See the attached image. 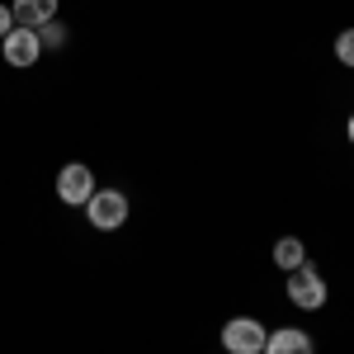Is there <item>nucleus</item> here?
I'll return each instance as SVG.
<instances>
[{
	"instance_id": "nucleus-1",
	"label": "nucleus",
	"mask_w": 354,
	"mask_h": 354,
	"mask_svg": "<svg viewBox=\"0 0 354 354\" xmlns=\"http://www.w3.org/2000/svg\"><path fill=\"white\" fill-rule=\"evenodd\" d=\"M85 218H90V227H100V232H118L128 222V194L123 189H95L90 203H85Z\"/></svg>"
},
{
	"instance_id": "nucleus-2",
	"label": "nucleus",
	"mask_w": 354,
	"mask_h": 354,
	"mask_svg": "<svg viewBox=\"0 0 354 354\" xmlns=\"http://www.w3.org/2000/svg\"><path fill=\"white\" fill-rule=\"evenodd\" d=\"M288 302L302 307V312H317V307H326V279L322 270L307 260L302 270H288Z\"/></svg>"
},
{
	"instance_id": "nucleus-3",
	"label": "nucleus",
	"mask_w": 354,
	"mask_h": 354,
	"mask_svg": "<svg viewBox=\"0 0 354 354\" xmlns=\"http://www.w3.org/2000/svg\"><path fill=\"white\" fill-rule=\"evenodd\" d=\"M265 335L270 330L260 326L255 317H232L222 326V350L227 354H265Z\"/></svg>"
},
{
	"instance_id": "nucleus-4",
	"label": "nucleus",
	"mask_w": 354,
	"mask_h": 354,
	"mask_svg": "<svg viewBox=\"0 0 354 354\" xmlns=\"http://www.w3.org/2000/svg\"><path fill=\"white\" fill-rule=\"evenodd\" d=\"M100 189L95 185V175H90V165H81V161H71V165H62L57 170V198L66 203V208H85L90 203V194Z\"/></svg>"
},
{
	"instance_id": "nucleus-5",
	"label": "nucleus",
	"mask_w": 354,
	"mask_h": 354,
	"mask_svg": "<svg viewBox=\"0 0 354 354\" xmlns=\"http://www.w3.org/2000/svg\"><path fill=\"white\" fill-rule=\"evenodd\" d=\"M0 53H5V62L10 66H38V57H43V43H38V28H10L5 38H0Z\"/></svg>"
},
{
	"instance_id": "nucleus-6",
	"label": "nucleus",
	"mask_w": 354,
	"mask_h": 354,
	"mask_svg": "<svg viewBox=\"0 0 354 354\" xmlns=\"http://www.w3.org/2000/svg\"><path fill=\"white\" fill-rule=\"evenodd\" d=\"M265 354H317V345H312V335L298 326H279L265 335Z\"/></svg>"
},
{
	"instance_id": "nucleus-7",
	"label": "nucleus",
	"mask_w": 354,
	"mask_h": 354,
	"mask_svg": "<svg viewBox=\"0 0 354 354\" xmlns=\"http://www.w3.org/2000/svg\"><path fill=\"white\" fill-rule=\"evenodd\" d=\"M10 15H15V24H19V28H43V24H53V19H57V0H15Z\"/></svg>"
},
{
	"instance_id": "nucleus-8",
	"label": "nucleus",
	"mask_w": 354,
	"mask_h": 354,
	"mask_svg": "<svg viewBox=\"0 0 354 354\" xmlns=\"http://www.w3.org/2000/svg\"><path fill=\"white\" fill-rule=\"evenodd\" d=\"M274 265L288 274V270H302L307 265V245L298 241V236H283V241L274 245Z\"/></svg>"
},
{
	"instance_id": "nucleus-9",
	"label": "nucleus",
	"mask_w": 354,
	"mask_h": 354,
	"mask_svg": "<svg viewBox=\"0 0 354 354\" xmlns=\"http://www.w3.org/2000/svg\"><path fill=\"white\" fill-rule=\"evenodd\" d=\"M38 43H43V53H48V48H66V24H43L38 28Z\"/></svg>"
},
{
	"instance_id": "nucleus-10",
	"label": "nucleus",
	"mask_w": 354,
	"mask_h": 354,
	"mask_svg": "<svg viewBox=\"0 0 354 354\" xmlns=\"http://www.w3.org/2000/svg\"><path fill=\"white\" fill-rule=\"evenodd\" d=\"M335 57H340V66H354V28H340V38H335Z\"/></svg>"
},
{
	"instance_id": "nucleus-11",
	"label": "nucleus",
	"mask_w": 354,
	"mask_h": 354,
	"mask_svg": "<svg viewBox=\"0 0 354 354\" xmlns=\"http://www.w3.org/2000/svg\"><path fill=\"white\" fill-rule=\"evenodd\" d=\"M10 28H15V15H10V5H0V38H5Z\"/></svg>"
},
{
	"instance_id": "nucleus-12",
	"label": "nucleus",
	"mask_w": 354,
	"mask_h": 354,
	"mask_svg": "<svg viewBox=\"0 0 354 354\" xmlns=\"http://www.w3.org/2000/svg\"><path fill=\"white\" fill-rule=\"evenodd\" d=\"M345 133H350V142H354V113H350V123H345Z\"/></svg>"
}]
</instances>
